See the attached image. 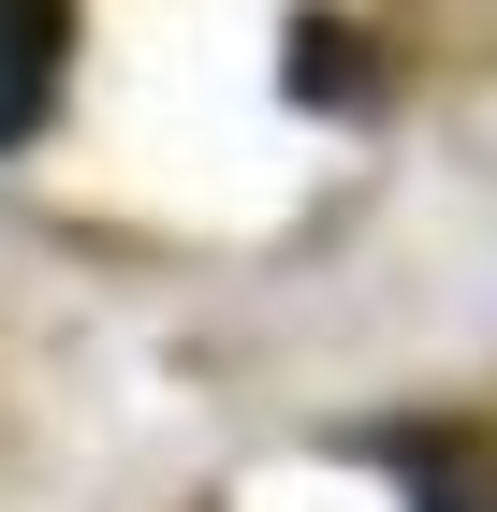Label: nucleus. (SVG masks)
<instances>
[{
  "instance_id": "f257e3e1",
  "label": "nucleus",
  "mask_w": 497,
  "mask_h": 512,
  "mask_svg": "<svg viewBox=\"0 0 497 512\" xmlns=\"http://www.w3.org/2000/svg\"><path fill=\"white\" fill-rule=\"evenodd\" d=\"M59 59H74V0H0V147L59 118Z\"/></svg>"
}]
</instances>
